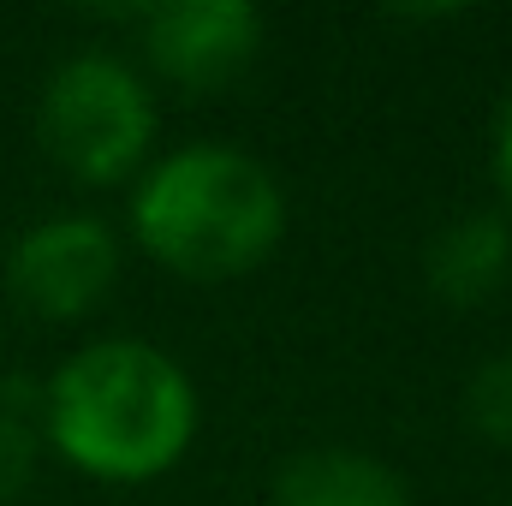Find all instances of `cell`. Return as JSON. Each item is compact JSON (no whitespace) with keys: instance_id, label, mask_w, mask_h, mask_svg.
<instances>
[{"instance_id":"5b68a950","label":"cell","mask_w":512,"mask_h":506,"mask_svg":"<svg viewBox=\"0 0 512 506\" xmlns=\"http://www.w3.org/2000/svg\"><path fill=\"white\" fill-rule=\"evenodd\" d=\"M131 24L143 60L185 90L233 84L262 48V12L251 0H167L131 12Z\"/></svg>"},{"instance_id":"52a82bcc","label":"cell","mask_w":512,"mask_h":506,"mask_svg":"<svg viewBox=\"0 0 512 506\" xmlns=\"http://www.w3.org/2000/svg\"><path fill=\"white\" fill-rule=\"evenodd\" d=\"M274 506H411L405 477L358 447H310L274 471Z\"/></svg>"},{"instance_id":"30bf717a","label":"cell","mask_w":512,"mask_h":506,"mask_svg":"<svg viewBox=\"0 0 512 506\" xmlns=\"http://www.w3.org/2000/svg\"><path fill=\"white\" fill-rule=\"evenodd\" d=\"M489 167H495V185H501V215L512 221V84L501 96V114H495V143H489Z\"/></svg>"},{"instance_id":"9c48e42d","label":"cell","mask_w":512,"mask_h":506,"mask_svg":"<svg viewBox=\"0 0 512 506\" xmlns=\"http://www.w3.org/2000/svg\"><path fill=\"white\" fill-rule=\"evenodd\" d=\"M30 465H36V423L0 411V501H12L30 483Z\"/></svg>"},{"instance_id":"6da1fadb","label":"cell","mask_w":512,"mask_h":506,"mask_svg":"<svg viewBox=\"0 0 512 506\" xmlns=\"http://www.w3.org/2000/svg\"><path fill=\"white\" fill-rule=\"evenodd\" d=\"M197 381L149 340H90L42 381L48 447L102 483H149L197 441Z\"/></svg>"},{"instance_id":"8992f818","label":"cell","mask_w":512,"mask_h":506,"mask_svg":"<svg viewBox=\"0 0 512 506\" xmlns=\"http://www.w3.org/2000/svg\"><path fill=\"white\" fill-rule=\"evenodd\" d=\"M423 280L441 304H489L512 280V221L501 209H465L453 215L429 251H423Z\"/></svg>"},{"instance_id":"3957f363","label":"cell","mask_w":512,"mask_h":506,"mask_svg":"<svg viewBox=\"0 0 512 506\" xmlns=\"http://www.w3.org/2000/svg\"><path fill=\"white\" fill-rule=\"evenodd\" d=\"M36 131L54 167L84 185H120L143 173L155 143V96L149 78L114 48L66 54L36 102Z\"/></svg>"},{"instance_id":"277c9868","label":"cell","mask_w":512,"mask_h":506,"mask_svg":"<svg viewBox=\"0 0 512 506\" xmlns=\"http://www.w3.org/2000/svg\"><path fill=\"white\" fill-rule=\"evenodd\" d=\"M120 280V233L90 209H60L30 221L6 251V286L36 316H90Z\"/></svg>"},{"instance_id":"ba28073f","label":"cell","mask_w":512,"mask_h":506,"mask_svg":"<svg viewBox=\"0 0 512 506\" xmlns=\"http://www.w3.org/2000/svg\"><path fill=\"white\" fill-rule=\"evenodd\" d=\"M465 417L483 441L495 447H512V352H495L483 358L471 381H465Z\"/></svg>"},{"instance_id":"7a4b0ae2","label":"cell","mask_w":512,"mask_h":506,"mask_svg":"<svg viewBox=\"0 0 512 506\" xmlns=\"http://www.w3.org/2000/svg\"><path fill=\"white\" fill-rule=\"evenodd\" d=\"M286 233L280 179L239 143H173L131 185V239L173 274L233 280L268 262Z\"/></svg>"}]
</instances>
